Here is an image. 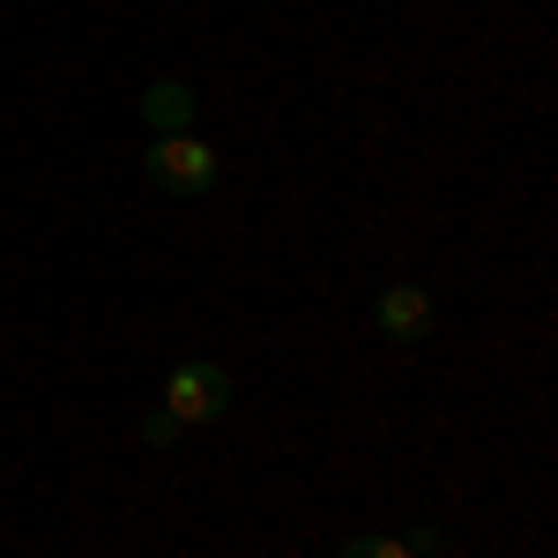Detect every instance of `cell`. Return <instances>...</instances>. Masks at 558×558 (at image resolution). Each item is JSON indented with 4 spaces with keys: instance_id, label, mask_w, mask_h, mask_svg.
Returning a JSON list of instances; mask_svg holds the SVG:
<instances>
[{
    "instance_id": "1",
    "label": "cell",
    "mask_w": 558,
    "mask_h": 558,
    "mask_svg": "<svg viewBox=\"0 0 558 558\" xmlns=\"http://www.w3.org/2000/svg\"><path fill=\"white\" fill-rule=\"evenodd\" d=\"M142 172H149L157 194H209L223 165H216V142H202V134H157Z\"/></svg>"
},
{
    "instance_id": "2",
    "label": "cell",
    "mask_w": 558,
    "mask_h": 558,
    "mask_svg": "<svg viewBox=\"0 0 558 558\" xmlns=\"http://www.w3.org/2000/svg\"><path fill=\"white\" fill-rule=\"evenodd\" d=\"M223 410H231V373H223V365H209V357L172 365V380H165V417H172L179 432L186 425H216Z\"/></svg>"
},
{
    "instance_id": "3",
    "label": "cell",
    "mask_w": 558,
    "mask_h": 558,
    "mask_svg": "<svg viewBox=\"0 0 558 558\" xmlns=\"http://www.w3.org/2000/svg\"><path fill=\"white\" fill-rule=\"evenodd\" d=\"M432 299H425V283H387L380 299H373V328H380L387 343H425L432 336Z\"/></svg>"
},
{
    "instance_id": "4",
    "label": "cell",
    "mask_w": 558,
    "mask_h": 558,
    "mask_svg": "<svg viewBox=\"0 0 558 558\" xmlns=\"http://www.w3.org/2000/svg\"><path fill=\"white\" fill-rule=\"evenodd\" d=\"M142 128L149 134H186L194 128V89L186 83H149L142 89Z\"/></svg>"
},
{
    "instance_id": "5",
    "label": "cell",
    "mask_w": 558,
    "mask_h": 558,
    "mask_svg": "<svg viewBox=\"0 0 558 558\" xmlns=\"http://www.w3.org/2000/svg\"><path fill=\"white\" fill-rule=\"evenodd\" d=\"M343 558H410V544L402 536H350Z\"/></svg>"
},
{
    "instance_id": "6",
    "label": "cell",
    "mask_w": 558,
    "mask_h": 558,
    "mask_svg": "<svg viewBox=\"0 0 558 558\" xmlns=\"http://www.w3.org/2000/svg\"><path fill=\"white\" fill-rule=\"evenodd\" d=\"M402 544H410V558H447V536H439V529H425V521H417Z\"/></svg>"
},
{
    "instance_id": "7",
    "label": "cell",
    "mask_w": 558,
    "mask_h": 558,
    "mask_svg": "<svg viewBox=\"0 0 558 558\" xmlns=\"http://www.w3.org/2000/svg\"><path fill=\"white\" fill-rule=\"evenodd\" d=\"M172 439H179V425L165 417V410H149V417H142V447H172Z\"/></svg>"
}]
</instances>
